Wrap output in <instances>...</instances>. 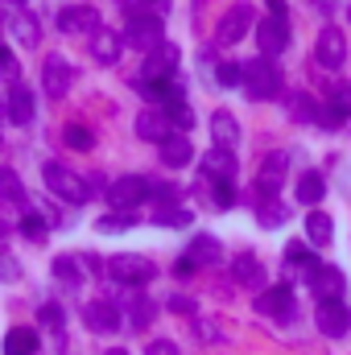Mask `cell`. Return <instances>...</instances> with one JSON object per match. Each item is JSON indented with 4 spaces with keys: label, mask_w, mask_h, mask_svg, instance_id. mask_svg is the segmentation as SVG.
<instances>
[{
    "label": "cell",
    "mask_w": 351,
    "mask_h": 355,
    "mask_svg": "<svg viewBox=\"0 0 351 355\" xmlns=\"http://www.w3.org/2000/svg\"><path fill=\"white\" fill-rule=\"evenodd\" d=\"M186 257H190L194 265H219V261H223V248H219L215 236H194L190 248H186Z\"/></svg>",
    "instance_id": "obj_25"
},
{
    "label": "cell",
    "mask_w": 351,
    "mask_h": 355,
    "mask_svg": "<svg viewBox=\"0 0 351 355\" xmlns=\"http://www.w3.org/2000/svg\"><path fill=\"white\" fill-rule=\"evenodd\" d=\"M62 141H67L71 149H91V145H95L91 128H83V124H67V128H62Z\"/></svg>",
    "instance_id": "obj_31"
},
{
    "label": "cell",
    "mask_w": 351,
    "mask_h": 355,
    "mask_svg": "<svg viewBox=\"0 0 351 355\" xmlns=\"http://www.w3.org/2000/svg\"><path fill=\"white\" fill-rule=\"evenodd\" d=\"M314 322H318V331H323V335L339 339V335H348V331H351V310L343 306V302H318Z\"/></svg>",
    "instance_id": "obj_10"
},
{
    "label": "cell",
    "mask_w": 351,
    "mask_h": 355,
    "mask_svg": "<svg viewBox=\"0 0 351 355\" xmlns=\"http://www.w3.org/2000/svg\"><path fill=\"white\" fill-rule=\"evenodd\" d=\"M83 186H87V198H91V194H108V186H112V182H103V174H87Z\"/></svg>",
    "instance_id": "obj_45"
},
{
    "label": "cell",
    "mask_w": 351,
    "mask_h": 355,
    "mask_svg": "<svg viewBox=\"0 0 351 355\" xmlns=\"http://www.w3.org/2000/svg\"><path fill=\"white\" fill-rule=\"evenodd\" d=\"M348 17H351V8H348Z\"/></svg>",
    "instance_id": "obj_53"
},
{
    "label": "cell",
    "mask_w": 351,
    "mask_h": 355,
    "mask_svg": "<svg viewBox=\"0 0 351 355\" xmlns=\"http://www.w3.org/2000/svg\"><path fill=\"white\" fill-rule=\"evenodd\" d=\"M314 58H318V67H327V71H339V67H343V58H348V42H343V33H339L335 25H327V29L318 33V42H314Z\"/></svg>",
    "instance_id": "obj_7"
},
{
    "label": "cell",
    "mask_w": 351,
    "mask_h": 355,
    "mask_svg": "<svg viewBox=\"0 0 351 355\" xmlns=\"http://www.w3.org/2000/svg\"><path fill=\"white\" fill-rule=\"evenodd\" d=\"M211 137H215L219 149H232V145L240 141V120H236L232 112H215V116H211Z\"/></svg>",
    "instance_id": "obj_23"
},
{
    "label": "cell",
    "mask_w": 351,
    "mask_h": 355,
    "mask_svg": "<svg viewBox=\"0 0 351 355\" xmlns=\"http://www.w3.org/2000/svg\"><path fill=\"white\" fill-rule=\"evenodd\" d=\"M108 272H112L120 285H149V281L157 277V268H153L149 257H132V252L112 257V261H108Z\"/></svg>",
    "instance_id": "obj_4"
},
{
    "label": "cell",
    "mask_w": 351,
    "mask_h": 355,
    "mask_svg": "<svg viewBox=\"0 0 351 355\" xmlns=\"http://www.w3.org/2000/svg\"><path fill=\"white\" fill-rule=\"evenodd\" d=\"M83 322H87L91 331H103V335H108V331L120 327V310H116L112 302H87V306H83Z\"/></svg>",
    "instance_id": "obj_18"
},
{
    "label": "cell",
    "mask_w": 351,
    "mask_h": 355,
    "mask_svg": "<svg viewBox=\"0 0 351 355\" xmlns=\"http://www.w3.org/2000/svg\"><path fill=\"white\" fill-rule=\"evenodd\" d=\"M203 174L211 178V182H219V178H236V153L232 149H219V145H211L207 153H203Z\"/></svg>",
    "instance_id": "obj_16"
},
{
    "label": "cell",
    "mask_w": 351,
    "mask_h": 355,
    "mask_svg": "<svg viewBox=\"0 0 351 355\" xmlns=\"http://www.w3.org/2000/svg\"><path fill=\"white\" fill-rule=\"evenodd\" d=\"M310 8H314V12H323V17H327V12H335V0H310Z\"/></svg>",
    "instance_id": "obj_47"
},
{
    "label": "cell",
    "mask_w": 351,
    "mask_h": 355,
    "mask_svg": "<svg viewBox=\"0 0 351 355\" xmlns=\"http://www.w3.org/2000/svg\"><path fill=\"white\" fill-rule=\"evenodd\" d=\"M37 352V335L29 327H12L4 335V355H33Z\"/></svg>",
    "instance_id": "obj_27"
},
{
    "label": "cell",
    "mask_w": 351,
    "mask_h": 355,
    "mask_svg": "<svg viewBox=\"0 0 351 355\" xmlns=\"http://www.w3.org/2000/svg\"><path fill=\"white\" fill-rule=\"evenodd\" d=\"M268 4V17H285V0H264Z\"/></svg>",
    "instance_id": "obj_48"
},
{
    "label": "cell",
    "mask_w": 351,
    "mask_h": 355,
    "mask_svg": "<svg viewBox=\"0 0 351 355\" xmlns=\"http://www.w3.org/2000/svg\"><path fill=\"white\" fill-rule=\"evenodd\" d=\"M8 33H12V42H17V46H37V42H42V25H37V17H33V12H12Z\"/></svg>",
    "instance_id": "obj_20"
},
{
    "label": "cell",
    "mask_w": 351,
    "mask_h": 355,
    "mask_svg": "<svg viewBox=\"0 0 351 355\" xmlns=\"http://www.w3.org/2000/svg\"><path fill=\"white\" fill-rule=\"evenodd\" d=\"M289 116H293V120H314V99H310L306 91H298V95L289 99Z\"/></svg>",
    "instance_id": "obj_37"
},
{
    "label": "cell",
    "mask_w": 351,
    "mask_h": 355,
    "mask_svg": "<svg viewBox=\"0 0 351 355\" xmlns=\"http://www.w3.org/2000/svg\"><path fill=\"white\" fill-rule=\"evenodd\" d=\"M149 4H166V0H149Z\"/></svg>",
    "instance_id": "obj_51"
},
{
    "label": "cell",
    "mask_w": 351,
    "mask_h": 355,
    "mask_svg": "<svg viewBox=\"0 0 351 355\" xmlns=\"http://www.w3.org/2000/svg\"><path fill=\"white\" fill-rule=\"evenodd\" d=\"M0 202H12V207L25 202V186H21V178L12 170H0Z\"/></svg>",
    "instance_id": "obj_29"
},
{
    "label": "cell",
    "mask_w": 351,
    "mask_h": 355,
    "mask_svg": "<svg viewBox=\"0 0 351 355\" xmlns=\"http://www.w3.org/2000/svg\"><path fill=\"white\" fill-rule=\"evenodd\" d=\"M343 116H348V103H343V99H335V103H327V107H323L318 124H327V128H339V124H343Z\"/></svg>",
    "instance_id": "obj_38"
},
{
    "label": "cell",
    "mask_w": 351,
    "mask_h": 355,
    "mask_svg": "<svg viewBox=\"0 0 351 355\" xmlns=\"http://www.w3.org/2000/svg\"><path fill=\"white\" fill-rule=\"evenodd\" d=\"M12 4H25V0H12Z\"/></svg>",
    "instance_id": "obj_52"
},
{
    "label": "cell",
    "mask_w": 351,
    "mask_h": 355,
    "mask_svg": "<svg viewBox=\"0 0 351 355\" xmlns=\"http://www.w3.org/2000/svg\"><path fill=\"white\" fill-rule=\"evenodd\" d=\"M54 277H58L62 285H71V289H75V285L83 281V277H79V261H71V257H58V261H54Z\"/></svg>",
    "instance_id": "obj_34"
},
{
    "label": "cell",
    "mask_w": 351,
    "mask_h": 355,
    "mask_svg": "<svg viewBox=\"0 0 351 355\" xmlns=\"http://www.w3.org/2000/svg\"><path fill=\"white\" fill-rule=\"evenodd\" d=\"M257 310H261L264 318H289V310H293V293H289V285H268L261 289V297H257Z\"/></svg>",
    "instance_id": "obj_12"
},
{
    "label": "cell",
    "mask_w": 351,
    "mask_h": 355,
    "mask_svg": "<svg viewBox=\"0 0 351 355\" xmlns=\"http://www.w3.org/2000/svg\"><path fill=\"white\" fill-rule=\"evenodd\" d=\"M323 194H327V182H323L318 170H306V174L298 178V198H302V202H310V207H314Z\"/></svg>",
    "instance_id": "obj_28"
},
{
    "label": "cell",
    "mask_w": 351,
    "mask_h": 355,
    "mask_svg": "<svg viewBox=\"0 0 351 355\" xmlns=\"http://www.w3.org/2000/svg\"><path fill=\"white\" fill-rule=\"evenodd\" d=\"M166 116H170V124H174V128H182V132L194 124V116H190V107H186L182 99H178V103H166Z\"/></svg>",
    "instance_id": "obj_39"
},
{
    "label": "cell",
    "mask_w": 351,
    "mask_h": 355,
    "mask_svg": "<svg viewBox=\"0 0 351 355\" xmlns=\"http://www.w3.org/2000/svg\"><path fill=\"white\" fill-rule=\"evenodd\" d=\"M236 202V182L232 178H219L215 182V207H232Z\"/></svg>",
    "instance_id": "obj_41"
},
{
    "label": "cell",
    "mask_w": 351,
    "mask_h": 355,
    "mask_svg": "<svg viewBox=\"0 0 351 355\" xmlns=\"http://www.w3.org/2000/svg\"><path fill=\"white\" fill-rule=\"evenodd\" d=\"M285 170H289V153L273 149V153H268V157L261 162V170H257V186H261V194H273V190L281 186Z\"/></svg>",
    "instance_id": "obj_15"
},
{
    "label": "cell",
    "mask_w": 351,
    "mask_h": 355,
    "mask_svg": "<svg viewBox=\"0 0 351 355\" xmlns=\"http://www.w3.org/2000/svg\"><path fill=\"white\" fill-rule=\"evenodd\" d=\"M103 355H128V352H120V347H112V352H103Z\"/></svg>",
    "instance_id": "obj_50"
},
{
    "label": "cell",
    "mask_w": 351,
    "mask_h": 355,
    "mask_svg": "<svg viewBox=\"0 0 351 355\" xmlns=\"http://www.w3.org/2000/svg\"><path fill=\"white\" fill-rule=\"evenodd\" d=\"M120 4H128V8H141V4H145V0H120Z\"/></svg>",
    "instance_id": "obj_49"
},
{
    "label": "cell",
    "mask_w": 351,
    "mask_h": 355,
    "mask_svg": "<svg viewBox=\"0 0 351 355\" xmlns=\"http://www.w3.org/2000/svg\"><path fill=\"white\" fill-rule=\"evenodd\" d=\"M137 219H132V211H120V215H103L99 219V232H124V227H132Z\"/></svg>",
    "instance_id": "obj_40"
},
{
    "label": "cell",
    "mask_w": 351,
    "mask_h": 355,
    "mask_svg": "<svg viewBox=\"0 0 351 355\" xmlns=\"http://www.w3.org/2000/svg\"><path fill=\"white\" fill-rule=\"evenodd\" d=\"M306 236H310L314 248H327V244L335 240V223H331V215H327V211H310V215H306Z\"/></svg>",
    "instance_id": "obj_24"
},
{
    "label": "cell",
    "mask_w": 351,
    "mask_h": 355,
    "mask_svg": "<svg viewBox=\"0 0 351 355\" xmlns=\"http://www.w3.org/2000/svg\"><path fill=\"white\" fill-rule=\"evenodd\" d=\"M145 198H149V178H141V174L116 178V182L108 186V202H112L116 211H137Z\"/></svg>",
    "instance_id": "obj_5"
},
{
    "label": "cell",
    "mask_w": 351,
    "mask_h": 355,
    "mask_svg": "<svg viewBox=\"0 0 351 355\" xmlns=\"http://www.w3.org/2000/svg\"><path fill=\"white\" fill-rule=\"evenodd\" d=\"M153 314H157V302H149V297H137V302H132V327H137V331L149 327Z\"/></svg>",
    "instance_id": "obj_35"
},
{
    "label": "cell",
    "mask_w": 351,
    "mask_h": 355,
    "mask_svg": "<svg viewBox=\"0 0 351 355\" xmlns=\"http://www.w3.org/2000/svg\"><path fill=\"white\" fill-rule=\"evenodd\" d=\"M149 355H178L174 343H149Z\"/></svg>",
    "instance_id": "obj_46"
},
{
    "label": "cell",
    "mask_w": 351,
    "mask_h": 355,
    "mask_svg": "<svg viewBox=\"0 0 351 355\" xmlns=\"http://www.w3.org/2000/svg\"><path fill=\"white\" fill-rule=\"evenodd\" d=\"M0 272H4L0 281H17V277H21V265H17L12 257H4V252H0Z\"/></svg>",
    "instance_id": "obj_44"
},
{
    "label": "cell",
    "mask_w": 351,
    "mask_h": 355,
    "mask_svg": "<svg viewBox=\"0 0 351 355\" xmlns=\"http://www.w3.org/2000/svg\"><path fill=\"white\" fill-rule=\"evenodd\" d=\"M46 232H50V227H46V219H42L37 211L21 219V236H25V240H33V244H42V240H46Z\"/></svg>",
    "instance_id": "obj_33"
},
{
    "label": "cell",
    "mask_w": 351,
    "mask_h": 355,
    "mask_svg": "<svg viewBox=\"0 0 351 355\" xmlns=\"http://www.w3.org/2000/svg\"><path fill=\"white\" fill-rule=\"evenodd\" d=\"M91 54H95V62H99V67H112V62L120 58V37H116L112 29H103V25H99V29L91 33Z\"/></svg>",
    "instance_id": "obj_21"
},
{
    "label": "cell",
    "mask_w": 351,
    "mask_h": 355,
    "mask_svg": "<svg viewBox=\"0 0 351 355\" xmlns=\"http://www.w3.org/2000/svg\"><path fill=\"white\" fill-rule=\"evenodd\" d=\"M215 75H219V83H223V87H240V79H244L240 62H223V67H219Z\"/></svg>",
    "instance_id": "obj_42"
},
{
    "label": "cell",
    "mask_w": 351,
    "mask_h": 355,
    "mask_svg": "<svg viewBox=\"0 0 351 355\" xmlns=\"http://www.w3.org/2000/svg\"><path fill=\"white\" fill-rule=\"evenodd\" d=\"M33 91L25 87V83H12L8 87V95H4V116L12 120V124H29L33 120Z\"/></svg>",
    "instance_id": "obj_14"
},
{
    "label": "cell",
    "mask_w": 351,
    "mask_h": 355,
    "mask_svg": "<svg viewBox=\"0 0 351 355\" xmlns=\"http://www.w3.org/2000/svg\"><path fill=\"white\" fill-rule=\"evenodd\" d=\"M178 58H182L178 46L162 42V46H153V50L145 54V71H141V75H145V79H170L178 71Z\"/></svg>",
    "instance_id": "obj_11"
},
{
    "label": "cell",
    "mask_w": 351,
    "mask_h": 355,
    "mask_svg": "<svg viewBox=\"0 0 351 355\" xmlns=\"http://www.w3.org/2000/svg\"><path fill=\"white\" fill-rule=\"evenodd\" d=\"M58 29L62 33H95L99 29V12L95 8H87V4H71V8H62L58 12Z\"/></svg>",
    "instance_id": "obj_13"
},
{
    "label": "cell",
    "mask_w": 351,
    "mask_h": 355,
    "mask_svg": "<svg viewBox=\"0 0 351 355\" xmlns=\"http://www.w3.org/2000/svg\"><path fill=\"white\" fill-rule=\"evenodd\" d=\"M232 277H236L240 285H248V289H261V285H264V268H261V261H257V257H248V252L232 261Z\"/></svg>",
    "instance_id": "obj_26"
},
{
    "label": "cell",
    "mask_w": 351,
    "mask_h": 355,
    "mask_svg": "<svg viewBox=\"0 0 351 355\" xmlns=\"http://www.w3.org/2000/svg\"><path fill=\"white\" fill-rule=\"evenodd\" d=\"M46 186H50V194H58V198H67V202H87V186H83V178L75 174V170H67L62 162H46Z\"/></svg>",
    "instance_id": "obj_3"
},
{
    "label": "cell",
    "mask_w": 351,
    "mask_h": 355,
    "mask_svg": "<svg viewBox=\"0 0 351 355\" xmlns=\"http://www.w3.org/2000/svg\"><path fill=\"white\" fill-rule=\"evenodd\" d=\"M0 145H4V141H0Z\"/></svg>",
    "instance_id": "obj_54"
},
{
    "label": "cell",
    "mask_w": 351,
    "mask_h": 355,
    "mask_svg": "<svg viewBox=\"0 0 351 355\" xmlns=\"http://www.w3.org/2000/svg\"><path fill=\"white\" fill-rule=\"evenodd\" d=\"M137 137H145V141H166V137H170V116H166V107L141 112V116H137Z\"/></svg>",
    "instance_id": "obj_17"
},
{
    "label": "cell",
    "mask_w": 351,
    "mask_h": 355,
    "mask_svg": "<svg viewBox=\"0 0 351 355\" xmlns=\"http://www.w3.org/2000/svg\"><path fill=\"white\" fill-rule=\"evenodd\" d=\"M190 157H194V149H190V141H186L182 132H170V137L162 141V162H166L170 170H182V166H190Z\"/></svg>",
    "instance_id": "obj_22"
},
{
    "label": "cell",
    "mask_w": 351,
    "mask_h": 355,
    "mask_svg": "<svg viewBox=\"0 0 351 355\" xmlns=\"http://www.w3.org/2000/svg\"><path fill=\"white\" fill-rule=\"evenodd\" d=\"M71 83H75V67H71L62 54H50L46 67H42V87H46V95H50V99H62V95L71 91Z\"/></svg>",
    "instance_id": "obj_6"
},
{
    "label": "cell",
    "mask_w": 351,
    "mask_h": 355,
    "mask_svg": "<svg viewBox=\"0 0 351 355\" xmlns=\"http://www.w3.org/2000/svg\"><path fill=\"white\" fill-rule=\"evenodd\" d=\"M240 71H244V79H240V87L248 99H273L277 91H281V71H277V62L273 58H252V62H240Z\"/></svg>",
    "instance_id": "obj_2"
},
{
    "label": "cell",
    "mask_w": 351,
    "mask_h": 355,
    "mask_svg": "<svg viewBox=\"0 0 351 355\" xmlns=\"http://www.w3.org/2000/svg\"><path fill=\"white\" fill-rule=\"evenodd\" d=\"M257 219H261V227H281V223L289 219V211H285V202L268 198V202L261 207V215H257Z\"/></svg>",
    "instance_id": "obj_30"
},
{
    "label": "cell",
    "mask_w": 351,
    "mask_h": 355,
    "mask_svg": "<svg viewBox=\"0 0 351 355\" xmlns=\"http://www.w3.org/2000/svg\"><path fill=\"white\" fill-rule=\"evenodd\" d=\"M153 219H157L162 227H186V223H190V211H186V207H166V202H162V211H157Z\"/></svg>",
    "instance_id": "obj_32"
},
{
    "label": "cell",
    "mask_w": 351,
    "mask_h": 355,
    "mask_svg": "<svg viewBox=\"0 0 351 355\" xmlns=\"http://www.w3.org/2000/svg\"><path fill=\"white\" fill-rule=\"evenodd\" d=\"M248 25H252V4H232V8L223 12L219 29H215L219 46H236V42H240V37L248 33Z\"/></svg>",
    "instance_id": "obj_9"
},
{
    "label": "cell",
    "mask_w": 351,
    "mask_h": 355,
    "mask_svg": "<svg viewBox=\"0 0 351 355\" xmlns=\"http://www.w3.org/2000/svg\"><path fill=\"white\" fill-rule=\"evenodd\" d=\"M124 42L141 54H149L153 46L166 42V21L149 8H128V21H124Z\"/></svg>",
    "instance_id": "obj_1"
},
{
    "label": "cell",
    "mask_w": 351,
    "mask_h": 355,
    "mask_svg": "<svg viewBox=\"0 0 351 355\" xmlns=\"http://www.w3.org/2000/svg\"><path fill=\"white\" fill-rule=\"evenodd\" d=\"M42 322H46V327H50L58 339L67 335V318H62V306H54V302H46V306H42Z\"/></svg>",
    "instance_id": "obj_36"
},
{
    "label": "cell",
    "mask_w": 351,
    "mask_h": 355,
    "mask_svg": "<svg viewBox=\"0 0 351 355\" xmlns=\"http://www.w3.org/2000/svg\"><path fill=\"white\" fill-rule=\"evenodd\" d=\"M310 285H314L318 302H339V297H343V272H339V268L318 265V272L310 277Z\"/></svg>",
    "instance_id": "obj_19"
},
{
    "label": "cell",
    "mask_w": 351,
    "mask_h": 355,
    "mask_svg": "<svg viewBox=\"0 0 351 355\" xmlns=\"http://www.w3.org/2000/svg\"><path fill=\"white\" fill-rule=\"evenodd\" d=\"M257 42H261L264 58H277L289 46V17H264L257 25Z\"/></svg>",
    "instance_id": "obj_8"
},
{
    "label": "cell",
    "mask_w": 351,
    "mask_h": 355,
    "mask_svg": "<svg viewBox=\"0 0 351 355\" xmlns=\"http://www.w3.org/2000/svg\"><path fill=\"white\" fill-rule=\"evenodd\" d=\"M194 335H203L207 343H223V331H219L211 318H194Z\"/></svg>",
    "instance_id": "obj_43"
}]
</instances>
